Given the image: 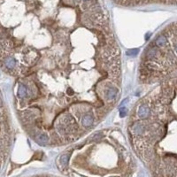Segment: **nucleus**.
<instances>
[{
  "label": "nucleus",
  "mask_w": 177,
  "mask_h": 177,
  "mask_svg": "<svg viewBox=\"0 0 177 177\" xmlns=\"http://www.w3.org/2000/svg\"><path fill=\"white\" fill-rule=\"evenodd\" d=\"M28 95V90L25 85L20 84L18 88V97L20 98H25Z\"/></svg>",
  "instance_id": "nucleus-7"
},
{
  "label": "nucleus",
  "mask_w": 177,
  "mask_h": 177,
  "mask_svg": "<svg viewBox=\"0 0 177 177\" xmlns=\"http://www.w3.org/2000/svg\"><path fill=\"white\" fill-rule=\"evenodd\" d=\"M5 65L6 66V68L9 69H13L16 65V61L13 58H7L5 60Z\"/></svg>",
  "instance_id": "nucleus-9"
},
{
  "label": "nucleus",
  "mask_w": 177,
  "mask_h": 177,
  "mask_svg": "<svg viewBox=\"0 0 177 177\" xmlns=\"http://www.w3.org/2000/svg\"><path fill=\"white\" fill-rule=\"evenodd\" d=\"M138 51H139V49H132V50H128V51H127V55L131 56V57H134V56H135V55H137Z\"/></svg>",
  "instance_id": "nucleus-10"
},
{
  "label": "nucleus",
  "mask_w": 177,
  "mask_h": 177,
  "mask_svg": "<svg viewBox=\"0 0 177 177\" xmlns=\"http://www.w3.org/2000/svg\"><path fill=\"white\" fill-rule=\"evenodd\" d=\"M151 115V107L147 104H142L137 110V116L141 120H146Z\"/></svg>",
  "instance_id": "nucleus-1"
},
{
  "label": "nucleus",
  "mask_w": 177,
  "mask_h": 177,
  "mask_svg": "<svg viewBox=\"0 0 177 177\" xmlns=\"http://www.w3.org/2000/svg\"><path fill=\"white\" fill-rule=\"evenodd\" d=\"M127 114V109L126 107H121L120 109V117L123 118V117L126 116Z\"/></svg>",
  "instance_id": "nucleus-11"
},
{
  "label": "nucleus",
  "mask_w": 177,
  "mask_h": 177,
  "mask_svg": "<svg viewBox=\"0 0 177 177\" xmlns=\"http://www.w3.org/2000/svg\"><path fill=\"white\" fill-rule=\"evenodd\" d=\"M102 136H103V133H102V132H98V133H96V134H95V135H93L92 137H91V140H95V141H97V140L100 139Z\"/></svg>",
  "instance_id": "nucleus-12"
},
{
  "label": "nucleus",
  "mask_w": 177,
  "mask_h": 177,
  "mask_svg": "<svg viewBox=\"0 0 177 177\" xmlns=\"http://www.w3.org/2000/svg\"><path fill=\"white\" fill-rule=\"evenodd\" d=\"M168 35L165 34V33H162V34L159 35L156 38H155V40H154V42H153V45L154 46H156L157 48H163V47H165L167 44H168Z\"/></svg>",
  "instance_id": "nucleus-3"
},
{
  "label": "nucleus",
  "mask_w": 177,
  "mask_h": 177,
  "mask_svg": "<svg viewBox=\"0 0 177 177\" xmlns=\"http://www.w3.org/2000/svg\"><path fill=\"white\" fill-rule=\"evenodd\" d=\"M131 130V133L133 136L135 137H138V136H141L143 135L144 133V130H145V127H144V124L143 122H134L133 125L130 128Z\"/></svg>",
  "instance_id": "nucleus-2"
},
{
  "label": "nucleus",
  "mask_w": 177,
  "mask_h": 177,
  "mask_svg": "<svg viewBox=\"0 0 177 177\" xmlns=\"http://www.w3.org/2000/svg\"><path fill=\"white\" fill-rule=\"evenodd\" d=\"M33 137H34L35 141L41 145H46L47 143H49V141H50L48 135L45 133H42V132H35Z\"/></svg>",
  "instance_id": "nucleus-4"
},
{
  "label": "nucleus",
  "mask_w": 177,
  "mask_h": 177,
  "mask_svg": "<svg viewBox=\"0 0 177 177\" xmlns=\"http://www.w3.org/2000/svg\"><path fill=\"white\" fill-rule=\"evenodd\" d=\"M117 94H118V90L116 88H113V87H108L105 92V96L106 98V99L108 101H113L116 97H117Z\"/></svg>",
  "instance_id": "nucleus-5"
},
{
  "label": "nucleus",
  "mask_w": 177,
  "mask_h": 177,
  "mask_svg": "<svg viewBox=\"0 0 177 177\" xmlns=\"http://www.w3.org/2000/svg\"><path fill=\"white\" fill-rule=\"evenodd\" d=\"M93 123H94V118L92 115L86 114L82 119V124L84 127H90L92 126Z\"/></svg>",
  "instance_id": "nucleus-6"
},
{
  "label": "nucleus",
  "mask_w": 177,
  "mask_h": 177,
  "mask_svg": "<svg viewBox=\"0 0 177 177\" xmlns=\"http://www.w3.org/2000/svg\"><path fill=\"white\" fill-rule=\"evenodd\" d=\"M175 53L177 54V42L175 44Z\"/></svg>",
  "instance_id": "nucleus-13"
},
{
  "label": "nucleus",
  "mask_w": 177,
  "mask_h": 177,
  "mask_svg": "<svg viewBox=\"0 0 177 177\" xmlns=\"http://www.w3.org/2000/svg\"><path fill=\"white\" fill-rule=\"evenodd\" d=\"M68 161H69V155L68 154H64L60 157L59 159V163L62 168H67L68 167Z\"/></svg>",
  "instance_id": "nucleus-8"
}]
</instances>
